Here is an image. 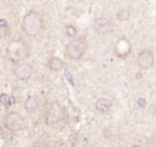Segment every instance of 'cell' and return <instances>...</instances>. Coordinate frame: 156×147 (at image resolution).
Here are the masks:
<instances>
[{"label":"cell","mask_w":156,"mask_h":147,"mask_svg":"<svg viewBox=\"0 0 156 147\" xmlns=\"http://www.w3.org/2000/svg\"><path fill=\"white\" fill-rule=\"evenodd\" d=\"M80 135L78 134H73V135H70L69 136V142H70V145L71 146H80Z\"/></svg>","instance_id":"9a60e30c"},{"label":"cell","mask_w":156,"mask_h":147,"mask_svg":"<svg viewBox=\"0 0 156 147\" xmlns=\"http://www.w3.org/2000/svg\"><path fill=\"white\" fill-rule=\"evenodd\" d=\"M10 33V26H0V37H7Z\"/></svg>","instance_id":"d6986e66"},{"label":"cell","mask_w":156,"mask_h":147,"mask_svg":"<svg viewBox=\"0 0 156 147\" xmlns=\"http://www.w3.org/2000/svg\"><path fill=\"white\" fill-rule=\"evenodd\" d=\"M33 146H49V142L45 139V138H41V139H37L34 143H33Z\"/></svg>","instance_id":"ac0fdd59"},{"label":"cell","mask_w":156,"mask_h":147,"mask_svg":"<svg viewBox=\"0 0 156 147\" xmlns=\"http://www.w3.org/2000/svg\"><path fill=\"white\" fill-rule=\"evenodd\" d=\"M7 57L12 63H21L26 60L30 55V46L23 40H14L7 45Z\"/></svg>","instance_id":"6da1fadb"},{"label":"cell","mask_w":156,"mask_h":147,"mask_svg":"<svg viewBox=\"0 0 156 147\" xmlns=\"http://www.w3.org/2000/svg\"><path fill=\"white\" fill-rule=\"evenodd\" d=\"M23 105H25V110H26L27 113H33L38 108V98L34 95H29L25 99Z\"/></svg>","instance_id":"8fae6325"},{"label":"cell","mask_w":156,"mask_h":147,"mask_svg":"<svg viewBox=\"0 0 156 147\" xmlns=\"http://www.w3.org/2000/svg\"><path fill=\"white\" fill-rule=\"evenodd\" d=\"M22 30L29 37H36L43 30V18L37 11H29L22 19Z\"/></svg>","instance_id":"7a4b0ae2"},{"label":"cell","mask_w":156,"mask_h":147,"mask_svg":"<svg viewBox=\"0 0 156 147\" xmlns=\"http://www.w3.org/2000/svg\"><path fill=\"white\" fill-rule=\"evenodd\" d=\"M4 127L5 129L11 132H19L23 129L25 127V121H23V117H22L19 113L16 112H10L5 115L4 117Z\"/></svg>","instance_id":"277c9868"},{"label":"cell","mask_w":156,"mask_h":147,"mask_svg":"<svg viewBox=\"0 0 156 147\" xmlns=\"http://www.w3.org/2000/svg\"><path fill=\"white\" fill-rule=\"evenodd\" d=\"M111 106H112V102H111L108 98H99L96 102H94V108H96V110L100 113L110 112Z\"/></svg>","instance_id":"30bf717a"},{"label":"cell","mask_w":156,"mask_h":147,"mask_svg":"<svg viewBox=\"0 0 156 147\" xmlns=\"http://www.w3.org/2000/svg\"><path fill=\"white\" fill-rule=\"evenodd\" d=\"M12 72L18 79L27 80V79H30V76L33 75V67L29 63H16Z\"/></svg>","instance_id":"ba28073f"},{"label":"cell","mask_w":156,"mask_h":147,"mask_svg":"<svg viewBox=\"0 0 156 147\" xmlns=\"http://www.w3.org/2000/svg\"><path fill=\"white\" fill-rule=\"evenodd\" d=\"M86 52V41L83 37H73L66 45V56L71 60H80Z\"/></svg>","instance_id":"3957f363"},{"label":"cell","mask_w":156,"mask_h":147,"mask_svg":"<svg viewBox=\"0 0 156 147\" xmlns=\"http://www.w3.org/2000/svg\"><path fill=\"white\" fill-rule=\"evenodd\" d=\"M7 21L5 19H0V26H7Z\"/></svg>","instance_id":"ffe728a7"},{"label":"cell","mask_w":156,"mask_h":147,"mask_svg":"<svg viewBox=\"0 0 156 147\" xmlns=\"http://www.w3.org/2000/svg\"><path fill=\"white\" fill-rule=\"evenodd\" d=\"M3 131H4V129H3V127H0V136H2V134H3Z\"/></svg>","instance_id":"44dd1931"},{"label":"cell","mask_w":156,"mask_h":147,"mask_svg":"<svg viewBox=\"0 0 156 147\" xmlns=\"http://www.w3.org/2000/svg\"><path fill=\"white\" fill-rule=\"evenodd\" d=\"M12 134H14V132L8 131V129H7V132H4V131H3L2 138L5 140V142H11V140H12V138H14V135H12Z\"/></svg>","instance_id":"2e32d148"},{"label":"cell","mask_w":156,"mask_h":147,"mask_svg":"<svg viewBox=\"0 0 156 147\" xmlns=\"http://www.w3.org/2000/svg\"><path fill=\"white\" fill-rule=\"evenodd\" d=\"M154 63H155V56L152 53V51L149 49H144L138 53L137 57V64L141 70H149V68L154 67Z\"/></svg>","instance_id":"52a82bcc"},{"label":"cell","mask_w":156,"mask_h":147,"mask_svg":"<svg viewBox=\"0 0 156 147\" xmlns=\"http://www.w3.org/2000/svg\"><path fill=\"white\" fill-rule=\"evenodd\" d=\"M0 102L4 108H10L15 104V98L12 95H8V94H2L0 95Z\"/></svg>","instance_id":"4fadbf2b"},{"label":"cell","mask_w":156,"mask_h":147,"mask_svg":"<svg viewBox=\"0 0 156 147\" xmlns=\"http://www.w3.org/2000/svg\"><path fill=\"white\" fill-rule=\"evenodd\" d=\"M129 10H122L121 12L118 14V19L119 21H125V19H129Z\"/></svg>","instance_id":"e0dca14e"},{"label":"cell","mask_w":156,"mask_h":147,"mask_svg":"<svg viewBox=\"0 0 156 147\" xmlns=\"http://www.w3.org/2000/svg\"><path fill=\"white\" fill-rule=\"evenodd\" d=\"M48 68L51 71H55V72H58V71L63 70L65 68V62H63L62 59H59V57H51V59L48 60Z\"/></svg>","instance_id":"7c38bea8"},{"label":"cell","mask_w":156,"mask_h":147,"mask_svg":"<svg viewBox=\"0 0 156 147\" xmlns=\"http://www.w3.org/2000/svg\"><path fill=\"white\" fill-rule=\"evenodd\" d=\"M63 117H65V109H63V106L56 101L52 102L49 105L48 110H47V116H45L47 124H49V125L58 124Z\"/></svg>","instance_id":"5b68a950"},{"label":"cell","mask_w":156,"mask_h":147,"mask_svg":"<svg viewBox=\"0 0 156 147\" xmlns=\"http://www.w3.org/2000/svg\"><path fill=\"white\" fill-rule=\"evenodd\" d=\"M93 29L100 35L110 34L112 32V22L107 16H99V18H96V21L93 23Z\"/></svg>","instance_id":"8992f818"},{"label":"cell","mask_w":156,"mask_h":147,"mask_svg":"<svg viewBox=\"0 0 156 147\" xmlns=\"http://www.w3.org/2000/svg\"><path fill=\"white\" fill-rule=\"evenodd\" d=\"M66 34L71 38L76 37L77 35V27L73 26V25H67V26H66Z\"/></svg>","instance_id":"5bb4252c"},{"label":"cell","mask_w":156,"mask_h":147,"mask_svg":"<svg viewBox=\"0 0 156 147\" xmlns=\"http://www.w3.org/2000/svg\"><path fill=\"white\" fill-rule=\"evenodd\" d=\"M114 52H115V55L118 57H121V59H125V57L129 56L130 52H132V45H130L129 40L125 37L119 38V40L116 41L115 46H114Z\"/></svg>","instance_id":"9c48e42d"}]
</instances>
